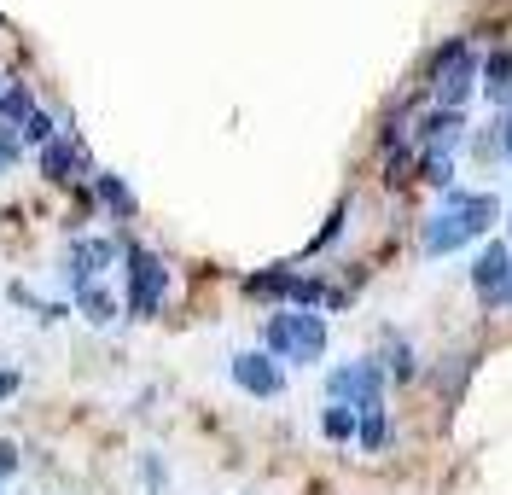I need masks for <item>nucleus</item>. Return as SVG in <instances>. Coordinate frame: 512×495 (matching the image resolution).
Returning <instances> with one entry per match:
<instances>
[{
  "label": "nucleus",
  "instance_id": "nucleus-1",
  "mask_svg": "<svg viewBox=\"0 0 512 495\" xmlns=\"http://www.w3.org/2000/svg\"><path fill=\"white\" fill-rule=\"evenodd\" d=\"M495 216H501V204L489 193H454L443 210L425 222V257H448L454 245H466L472 233H483Z\"/></svg>",
  "mask_w": 512,
  "mask_h": 495
},
{
  "label": "nucleus",
  "instance_id": "nucleus-2",
  "mask_svg": "<svg viewBox=\"0 0 512 495\" xmlns=\"http://www.w3.org/2000/svg\"><path fill=\"white\" fill-rule=\"evenodd\" d=\"M262 344H268V356H286V362H320L326 321L315 309H280V315L262 321Z\"/></svg>",
  "mask_w": 512,
  "mask_h": 495
},
{
  "label": "nucleus",
  "instance_id": "nucleus-3",
  "mask_svg": "<svg viewBox=\"0 0 512 495\" xmlns=\"http://www.w3.org/2000/svg\"><path fill=\"white\" fill-rule=\"evenodd\" d=\"M478 53H472V41H443L437 47V59H431V99H437V111H460L466 94H472V82H478Z\"/></svg>",
  "mask_w": 512,
  "mask_h": 495
},
{
  "label": "nucleus",
  "instance_id": "nucleus-4",
  "mask_svg": "<svg viewBox=\"0 0 512 495\" xmlns=\"http://www.w3.org/2000/svg\"><path fill=\"white\" fill-rule=\"evenodd\" d=\"M123 280H128V315H134V321L158 315L163 292H169V268H163V257H152L146 245L123 239Z\"/></svg>",
  "mask_w": 512,
  "mask_h": 495
},
{
  "label": "nucleus",
  "instance_id": "nucleus-5",
  "mask_svg": "<svg viewBox=\"0 0 512 495\" xmlns=\"http://www.w3.org/2000/svg\"><path fill=\"white\" fill-rule=\"evenodd\" d=\"M326 396H332V402H344V408H355V414H379V402H384V367L379 362H344V367H332Z\"/></svg>",
  "mask_w": 512,
  "mask_h": 495
},
{
  "label": "nucleus",
  "instance_id": "nucleus-6",
  "mask_svg": "<svg viewBox=\"0 0 512 495\" xmlns=\"http://www.w3.org/2000/svg\"><path fill=\"white\" fill-rule=\"evenodd\" d=\"M233 385L251 396H280L286 391V373L274 356H262V350H245V356H233Z\"/></svg>",
  "mask_w": 512,
  "mask_h": 495
},
{
  "label": "nucleus",
  "instance_id": "nucleus-7",
  "mask_svg": "<svg viewBox=\"0 0 512 495\" xmlns=\"http://www.w3.org/2000/svg\"><path fill=\"white\" fill-rule=\"evenodd\" d=\"M123 245H111V239H82V245H70V257H64V274H70V286L82 292V286H94L99 268L111 263Z\"/></svg>",
  "mask_w": 512,
  "mask_h": 495
},
{
  "label": "nucleus",
  "instance_id": "nucleus-8",
  "mask_svg": "<svg viewBox=\"0 0 512 495\" xmlns=\"http://www.w3.org/2000/svg\"><path fill=\"white\" fill-rule=\"evenodd\" d=\"M82 169H88V152L76 146V134H53V140L41 146V175H47V181L64 187V181H76Z\"/></svg>",
  "mask_w": 512,
  "mask_h": 495
},
{
  "label": "nucleus",
  "instance_id": "nucleus-9",
  "mask_svg": "<svg viewBox=\"0 0 512 495\" xmlns=\"http://www.w3.org/2000/svg\"><path fill=\"white\" fill-rule=\"evenodd\" d=\"M472 280H478V292L489 297V303H501V292H507V280H512V251L507 245H489L478 257V268H472Z\"/></svg>",
  "mask_w": 512,
  "mask_h": 495
},
{
  "label": "nucleus",
  "instance_id": "nucleus-10",
  "mask_svg": "<svg viewBox=\"0 0 512 495\" xmlns=\"http://www.w3.org/2000/svg\"><path fill=\"white\" fill-rule=\"evenodd\" d=\"M76 309H82V315H88V321H94V327H111V321H117V297L105 292V286H82V292H76Z\"/></svg>",
  "mask_w": 512,
  "mask_h": 495
},
{
  "label": "nucleus",
  "instance_id": "nucleus-11",
  "mask_svg": "<svg viewBox=\"0 0 512 495\" xmlns=\"http://www.w3.org/2000/svg\"><path fill=\"white\" fill-rule=\"evenodd\" d=\"M94 198L111 210V216H117V222H128V216H134V193H128L117 175H94Z\"/></svg>",
  "mask_w": 512,
  "mask_h": 495
},
{
  "label": "nucleus",
  "instance_id": "nucleus-12",
  "mask_svg": "<svg viewBox=\"0 0 512 495\" xmlns=\"http://www.w3.org/2000/svg\"><path fill=\"white\" fill-rule=\"evenodd\" d=\"M483 88H489V99H501V105H512V53H489V65H483Z\"/></svg>",
  "mask_w": 512,
  "mask_h": 495
},
{
  "label": "nucleus",
  "instance_id": "nucleus-13",
  "mask_svg": "<svg viewBox=\"0 0 512 495\" xmlns=\"http://www.w3.org/2000/svg\"><path fill=\"white\" fill-rule=\"evenodd\" d=\"M53 117H47V111H41V105H30V111H24V123H18V140H30V146H47V140H53Z\"/></svg>",
  "mask_w": 512,
  "mask_h": 495
},
{
  "label": "nucleus",
  "instance_id": "nucleus-14",
  "mask_svg": "<svg viewBox=\"0 0 512 495\" xmlns=\"http://www.w3.org/2000/svg\"><path fill=\"white\" fill-rule=\"evenodd\" d=\"M320 431H326L332 443H344V437H355V408H344V402H332V408L320 414Z\"/></svg>",
  "mask_w": 512,
  "mask_h": 495
},
{
  "label": "nucleus",
  "instance_id": "nucleus-15",
  "mask_svg": "<svg viewBox=\"0 0 512 495\" xmlns=\"http://www.w3.org/2000/svg\"><path fill=\"white\" fill-rule=\"evenodd\" d=\"M355 437H361V449H384V437H390L384 414H361V420H355Z\"/></svg>",
  "mask_w": 512,
  "mask_h": 495
},
{
  "label": "nucleus",
  "instance_id": "nucleus-16",
  "mask_svg": "<svg viewBox=\"0 0 512 495\" xmlns=\"http://www.w3.org/2000/svg\"><path fill=\"white\" fill-rule=\"evenodd\" d=\"M12 472H18V443L0 437V478H12Z\"/></svg>",
  "mask_w": 512,
  "mask_h": 495
},
{
  "label": "nucleus",
  "instance_id": "nucleus-17",
  "mask_svg": "<svg viewBox=\"0 0 512 495\" xmlns=\"http://www.w3.org/2000/svg\"><path fill=\"white\" fill-rule=\"evenodd\" d=\"M12 391H18V373H12V367H0V402H6Z\"/></svg>",
  "mask_w": 512,
  "mask_h": 495
},
{
  "label": "nucleus",
  "instance_id": "nucleus-18",
  "mask_svg": "<svg viewBox=\"0 0 512 495\" xmlns=\"http://www.w3.org/2000/svg\"><path fill=\"white\" fill-rule=\"evenodd\" d=\"M501 152H507V158H512V117H507V123H501Z\"/></svg>",
  "mask_w": 512,
  "mask_h": 495
},
{
  "label": "nucleus",
  "instance_id": "nucleus-19",
  "mask_svg": "<svg viewBox=\"0 0 512 495\" xmlns=\"http://www.w3.org/2000/svg\"><path fill=\"white\" fill-rule=\"evenodd\" d=\"M501 303H512V280H507V292H501Z\"/></svg>",
  "mask_w": 512,
  "mask_h": 495
}]
</instances>
